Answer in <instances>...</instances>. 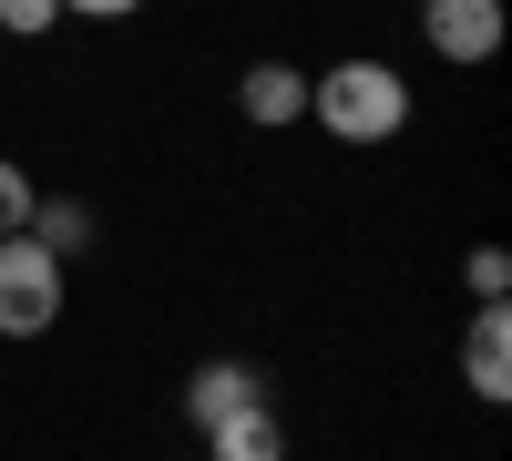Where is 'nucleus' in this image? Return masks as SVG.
<instances>
[{
    "instance_id": "nucleus-10",
    "label": "nucleus",
    "mask_w": 512,
    "mask_h": 461,
    "mask_svg": "<svg viewBox=\"0 0 512 461\" xmlns=\"http://www.w3.org/2000/svg\"><path fill=\"white\" fill-rule=\"evenodd\" d=\"M52 21H62V0H0V31L11 41H41Z\"/></svg>"
},
{
    "instance_id": "nucleus-12",
    "label": "nucleus",
    "mask_w": 512,
    "mask_h": 461,
    "mask_svg": "<svg viewBox=\"0 0 512 461\" xmlns=\"http://www.w3.org/2000/svg\"><path fill=\"white\" fill-rule=\"evenodd\" d=\"M144 0H62V21H134Z\"/></svg>"
},
{
    "instance_id": "nucleus-1",
    "label": "nucleus",
    "mask_w": 512,
    "mask_h": 461,
    "mask_svg": "<svg viewBox=\"0 0 512 461\" xmlns=\"http://www.w3.org/2000/svg\"><path fill=\"white\" fill-rule=\"evenodd\" d=\"M308 123L328 144H390L410 123V72L379 62V52H349V62L308 72Z\"/></svg>"
},
{
    "instance_id": "nucleus-3",
    "label": "nucleus",
    "mask_w": 512,
    "mask_h": 461,
    "mask_svg": "<svg viewBox=\"0 0 512 461\" xmlns=\"http://www.w3.org/2000/svg\"><path fill=\"white\" fill-rule=\"evenodd\" d=\"M502 0H420V41L451 62V72H472V62H492L502 52Z\"/></svg>"
},
{
    "instance_id": "nucleus-11",
    "label": "nucleus",
    "mask_w": 512,
    "mask_h": 461,
    "mask_svg": "<svg viewBox=\"0 0 512 461\" xmlns=\"http://www.w3.org/2000/svg\"><path fill=\"white\" fill-rule=\"evenodd\" d=\"M461 277H472V298H502V287H512V257H502V246H472Z\"/></svg>"
},
{
    "instance_id": "nucleus-9",
    "label": "nucleus",
    "mask_w": 512,
    "mask_h": 461,
    "mask_svg": "<svg viewBox=\"0 0 512 461\" xmlns=\"http://www.w3.org/2000/svg\"><path fill=\"white\" fill-rule=\"evenodd\" d=\"M31 205H41V185L21 175L11 154H0V236H21V226H31Z\"/></svg>"
},
{
    "instance_id": "nucleus-2",
    "label": "nucleus",
    "mask_w": 512,
    "mask_h": 461,
    "mask_svg": "<svg viewBox=\"0 0 512 461\" xmlns=\"http://www.w3.org/2000/svg\"><path fill=\"white\" fill-rule=\"evenodd\" d=\"M62 328V257L41 236H0V339H52Z\"/></svg>"
},
{
    "instance_id": "nucleus-7",
    "label": "nucleus",
    "mask_w": 512,
    "mask_h": 461,
    "mask_svg": "<svg viewBox=\"0 0 512 461\" xmlns=\"http://www.w3.org/2000/svg\"><path fill=\"white\" fill-rule=\"evenodd\" d=\"M195 441H205V461H287V421H277V400H256V410H236V421L195 431Z\"/></svg>"
},
{
    "instance_id": "nucleus-6",
    "label": "nucleus",
    "mask_w": 512,
    "mask_h": 461,
    "mask_svg": "<svg viewBox=\"0 0 512 461\" xmlns=\"http://www.w3.org/2000/svg\"><path fill=\"white\" fill-rule=\"evenodd\" d=\"M236 113L256 123V134H287V123H308V72H297V62H246Z\"/></svg>"
},
{
    "instance_id": "nucleus-4",
    "label": "nucleus",
    "mask_w": 512,
    "mask_h": 461,
    "mask_svg": "<svg viewBox=\"0 0 512 461\" xmlns=\"http://www.w3.org/2000/svg\"><path fill=\"white\" fill-rule=\"evenodd\" d=\"M461 380H472V400H512V308H502V298H472V328H461Z\"/></svg>"
},
{
    "instance_id": "nucleus-8",
    "label": "nucleus",
    "mask_w": 512,
    "mask_h": 461,
    "mask_svg": "<svg viewBox=\"0 0 512 461\" xmlns=\"http://www.w3.org/2000/svg\"><path fill=\"white\" fill-rule=\"evenodd\" d=\"M21 236H41V246H52V257L72 267V257H82V246H93V205H82V195H41Z\"/></svg>"
},
{
    "instance_id": "nucleus-5",
    "label": "nucleus",
    "mask_w": 512,
    "mask_h": 461,
    "mask_svg": "<svg viewBox=\"0 0 512 461\" xmlns=\"http://www.w3.org/2000/svg\"><path fill=\"white\" fill-rule=\"evenodd\" d=\"M256 400H267V369H256V359H205L185 380V421L216 431V421H236V410H256Z\"/></svg>"
}]
</instances>
